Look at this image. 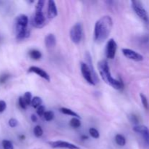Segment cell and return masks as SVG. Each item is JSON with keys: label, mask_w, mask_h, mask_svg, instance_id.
<instances>
[{"label": "cell", "mask_w": 149, "mask_h": 149, "mask_svg": "<svg viewBox=\"0 0 149 149\" xmlns=\"http://www.w3.org/2000/svg\"><path fill=\"white\" fill-rule=\"evenodd\" d=\"M48 17L50 19L54 18L58 15V10H57L56 4L53 0L48 1V8H47Z\"/></svg>", "instance_id": "4fadbf2b"}, {"label": "cell", "mask_w": 149, "mask_h": 149, "mask_svg": "<svg viewBox=\"0 0 149 149\" xmlns=\"http://www.w3.org/2000/svg\"><path fill=\"white\" fill-rule=\"evenodd\" d=\"M7 108V103L4 100H0V113H2Z\"/></svg>", "instance_id": "f546056e"}, {"label": "cell", "mask_w": 149, "mask_h": 149, "mask_svg": "<svg viewBox=\"0 0 149 149\" xmlns=\"http://www.w3.org/2000/svg\"><path fill=\"white\" fill-rule=\"evenodd\" d=\"M28 72L29 73H33V74H37L38 76H39L40 77H42V79L46 80L47 81H50V77H49V74L46 72L44 69L39 68L37 66H31L30 68L28 69Z\"/></svg>", "instance_id": "7c38bea8"}, {"label": "cell", "mask_w": 149, "mask_h": 149, "mask_svg": "<svg viewBox=\"0 0 149 149\" xmlns=\"http://www.w3.org/2000/svg\"><path fill=\"white\" fill-rule=\"evenodd\" d=\"M122 51L125 57H126L128 59L132 60V61H142L143 60V57L142 55L135 52V51L132 50V49H127V48H123Z\"/></svg>", "instance_id": "30bf717a"}, {"label": "cell", "mask_w": 149, "mask_h": 149, "mask_svg": "<svg viewBox=\"0 0 149 149\" xmlns=\"http://www.w3.org/2000/svg\"><path fill=\"white\" fill-rule=\"evenodd\" d=\"M31 121L33 122H37V120H38L37 116H36V115H34V114L31 115Z\"/></svg>", "instance_id": "d6a6232c"}, {"label": "cell", "mask_w": 149, "mask_h": 149, "mask_svg": "<svg viewBox=\"0 0 149 149\" xmlns=\"http://www.w3.org/2000/svg\"><path fill=\"white\" fill-rule=\"evenodd\" d=\"M42 98L38 97V96H35V97H33V98H32L31 105L32 107L34 108V109H38L39 106H42Z\"/></svg>", "instance_id": "e0dca14e"}, {"label": "cell", "mask_w": 149, "mask_h": 149, "mask_svg": "<svg viewBox=\"0 0 149 149\" xmlns=\"http://www.w3.org/2000/svg\"><path fill=\"white\" fill-rule=\"evenodd\" d=\"M45 43L47 47L49 48V49L55 47V45H56V38H55V35L53 33H49V34L45 36Z\"/></svg>", "instance_id": "5bb4252c"}, {"label": "cell", "mask_w": 149, "mask_h": 149, "mask_svg": "<svg viewBox=\"0 0 149 149\" xmlns=\"http://www.w3.org/2000/svg\"><path fill=\"white\" fill-rule=\"evenodd\" d=\"M89 133H90V135H91L93 138L97 139V138H100V133H99L97 130H96L95 128H90V129L89 130Z\"/></svg>", "instance_id": "cb8c5ba5"}, {"label": "cell", "mask_w": 149, "mask_h": 149, "mask_svg": "<svg viewBox=\"0 0 149 149\" xmlns=\"http://www.w3.org/2000/svg\"><path fill=\"white\" fill-rule=\"evenodd\" d=\"M45 112H46L45 111V107L44 106H39L37 109V111H36V113L39 116H43Z\"/></svg>", "instance_id": "83f0119b"}, {"label": "cell", "mask_w": 149, "mask_h": 149, "mask_svg": "<svg viewBox=\"0 0 149 149\" xmlns=\"http://www.w3.org/2000/svg\"><path fill=\"white\" fill-rule=\"evenodd\" d=\"M23 99H24L25 102L26 103L27 106L30 105L31 103V100H32V95H31V93L30 92H26V93L24 94L23 95Z\"/></svg>", "instance_id": "603a6c76"}, {"label": "cell", "mask_w": 149, "mask_h": 149, "mask_svg": "<svg viewBox=\"0 0 149 149\" xmlns=\"http://www.w3.org/2000/svg\"><path fill=\"white\" fill-rule=\"evenodd\" d=\"M29 55L31 59L35 60V61H38V60H39L42 56V52H41L39 50H38V49H31V50H29Z\"/></svg>", "instance_id": "9a60e30c"}, {"label": "cell", "mask_w": 149, "mask_h": 149, "mask_svg": "<svg viewBox=\"0 0 149 149\" xmlns=\"http://www.w3.org/2000/svg\"><path fill=\"white\" fill-rule=\"evenodd\" d=\"M70 126L73 128H79L80 126H81V121L78 119V118L74 117L71 119L70 121Z\"/></svg>", "instance_id": "d6986e66"}, {"label": "cell", "mask_w": 149, "mask_h": 149, "mask_svg": "<svg viewBox=\"0 0 149 149\" xmlns=\"http://www.w3.org/2000/svg\"><path fill=\"white\" fill-rule=\"evenodd\" d=\"M49 145L53 148H67V149H80V148L71 143L63 141H50L48 142Z\"/></svg>", "instance_id": "ba28073f"}, {"label": "cell", "mask_w": 149, "mask_h": 149, "mask_svg": "<svg viewBox=\"0 0 149 149\" xmlns=\"http://www.w3.org/2000/svg\"><path fill=\"white\" fill-rule=\"evenodd\" d=\"M10 77V75L8 74H4V75H2L1 77H0V83H4Z\"/></svg>", "instance_id": "1f68e13d"}, {"label": "cell", "mask_w": 149, "mask_h": 149, "mask_svg": "<svg viewBox=\"0 0 149 149\" xmlns=\"http://www.w3.org/2000/svg\"><path fill=\"white\" fill-rule=\"evenodd\" d=\"M28 24H29V18L24 14H20L16 17L15 25H16V33L21 32L23 31L26 30Z\"/></svg>", "instance_id": "5b68a950"}, {"label": "cell", "mask_w": 149, "mask_h": 149, "mask_svg": "<svg viewBox=\"0 0 149 149\" xmlns=\"http://www.w3.org/2000/svg\"><path fill=\"white\" fill-rule=\"evenodd\" d=\"M117 50V44L113 39H110L106 44V55L109 59H113Z\"/></svg>", "instance_id": "8992f818"}, {"label": "cell", "mask_w": 149, "mask_h": 149, "mask_svg": "<svg viewBox=\"0 0 149 149\" xmlns=\"http://www.w3.org/2000/svg\"><path fill=\"white\" fill-rule=\"evenodd\" d=\"M18 103H19V106H20V108L23 109H26L27 108V104L25 102L24 99H23V97H20L18 99Z\"/></svg>", "instance_id": "4316f807"}, {"label": "cell", "mask_w": 149, "mask_h": 149, "mask_svg": "<svg viewBox=\"0 0 149 149\" xmlns=\"http://www.w3.org/2000/svg\"><path fill=\"white\" fill-rule=\"evenodd\" d=\"M33 134L36 138H40L43 135V130L39 125H36L33 129Z\"/></svg>", "instance_id": "ffe728a7"}, {"label": "cell", "mask_w": 149, "mask_h": 149, "mask_svg": "<svg viewBox=\"0 0 149 149\" xmlns=\"http://www.w3.org/2000/svg\"><path fill=\"white\" fill-rule=\"evenodd\" d=\"M99 74L102 79L107 84L111 86L115 90H122L124 87V84L122 80H117L113 78L110 71L109 63L106 60H102L97 63Z\"/></svg>", "instance_id": "7a4b0ae2"}, {"label": "cell", "mask_w": 149, "mask_h": 149, "mask_svg": "<svg viewBox=\"0 0 149 149\" xmlns=\"http://www.w3.org/2000/svg\"><path fill=\"white\" fill-rule=\"evenodd\" d=\"M81 71L83 77L87 81V82H88L91 85H95V82L94 79L93 78V74H92L91 70H90V67L88 66L87 63L83 62L81 63Z\"/></svg>", "instance_id": "52a82bcc"}, {"label": "cell", "mask_w": 149, "mask_h": 149, "mask_svg": "<svg viewBox=\"0 0 149 149\" xmlns=\"http://www.w3.org/2000/svg\"><path fill=\"white\" fill-rule=\"evenodd\" d=\"M81 140H82V141H86V140L88 139V137H87V135H81Z\"/></svg>", "instance_id": "836d02e7"}, {"label": "cell", "mask_w": 149, "mask_h": 149, "mask_svg": "<svg viewBox=\"0 0 149 149\" xmlns=\"http://www.w3.org/2000/svg\"><path fill=\"white\" fill-rule=\"evenodd\" d=\"M8 123L10 127H15L17 125V121L15 119H14V118H12V119H10L9 120Z\"/></svg>", "instance_id": "f1b7e54d"}, {"label": "cell", "mask_w": 149, "mask_h": 149, "mask_svg": "<svg viewBox=\"0 0 149 149\" xmlns=\"http://www.w3.org/2000/svg\"><path fill=\"white\" fill-rule=\"evenodd\" d=\"M140 96H141V102H142L143 107L145 108V109H146V110H148L149 106H148V100H147V97H146L145 95L142 94V93L140 95Z\"/></svg>", "instance_id": "d4e9b609"}, {"label": "cell", "mask_w": 149, "mask_h": 149, "mask_svg": "<svg viewBox=\"0 0 149 149\" xmlns=\"http://www.w3.org/2000/svg\"><path fill=\"white\" fill-rule=\"evenodd\" d=\"M3 149H14V146L11 141L8 140H4L2 141Z\"/></svg>", "instance_id": "7402d4cb"}, {"label": "cell", "mask_w": 149, "mask_h": 149, "mask_svg": "<svg viewBox=\"0 0 149 149\" xmlns=\"http://www.w3.org/2000/svg\"><path fill=\"white\" fill-rule=\"evenodd\" d=\"M60 111H61L62 113H63V114L69 115V116H74V117L78 118V119H79L80 118V116H79L78 113L74 112V111H72L71 109H67V108H61V109H60Z\"/></svg>", "instance_id": "2e32d148"}, {"label": "cell", "mask_w": 149, "mask_h": 149, "mask_svg": "<svg viewBox=\"0 0 149 149\" xmlns=\"http://www.w3.org/2000/svg\"><path fill=\"white\" fill-rule=\"evenodd\" d=\"M45 21H46V18L44 15L42 10H36L35 15L33 19V26L36 28L41 29L45 25Z\"/></svg>", "instance_id": "8fae6325"}, {"label": "cell", "mask_w": 149, "mask_h": 149, "mask_svg": "<svg viewBox=\"0 0 149 149\" xmlns=\"http://www.w3.org/2000/svg\"><path fill=\"white\" fill-rule=\"evenodd\" d=\"M133 130L137 133L142 135L144 143L147 146L149 147V129L144 125H136L133 127Z\"/></svg>", "instance_id": "9c48e42d"}, {"label": "cell", "mask_w": 149, "mask_h": 149, "mask_svg": "<svg viewBox=\"0 0 149 149\" xmlns=\"http://www.w3.org/2000/svg\"><path fill=\"white\" fill-rule=\"evenodd\" d=\"M45 1L44 0H39L37 1L36 5V10H43V7L45 6Z\"/></svg>", "instance_id": "484cf974"}, {"label": "cell", "mask_w": 149, "mask_h": 149, "mask_svg": "<svg viewBox=\"0 0 149 149\" xmlns=\"http://www.w3.org/2000/svg\"><path fill=\"white\" fill-rule=\"evenodd\" d=\"M130 121L134 124H138V116H135V115L132 114V116H130Z\"/></svg>", "instance_id": "4dcf8cb0"}, {"label": "cell", "mask_w": 149, "mask_h": 149, "mask_svg": "<svg viewBox=\"0 0 149 149\" xmlns=\"http://www.w3.org/2000/svg\"><path fill=\"white\" fill-rule=\"evenodd\" d=\"M115 141H116V144L119 145V146H124L126 144V139L124 137V135H120V134H117L115 136Z\"/></svg>", "instance_id": "ac0fdd59"}, {"label": "cell", "mask_w": 149, "mask_h": 149, "mask_svg": "<svg viewBox=\"0 0 149 149\" xmlns=\"http://www.w3.org/2000/svg\"><path fill=\"white\" fill-rule=\"evenodd\" d=\"M19 138H20L21 141H23V140L25 139V136H24V135H20V136L19 137Z\"/></svg>", "instance_id": "e575fe53"}, {"label": "cell", "mask_w": 149, "mask_h": 149, "mask_svg": "<svg viewBox=\"0 0 149 149\" xmlns=\"http://www.w3.org/2000/svg\"><path fill=\"white\" fill-rule=\"evenodd\" d=\"M44 119H45L47 122H50L52 119H54V116H55V114H54V112L51 111H46L44 114Z\"/></svg>", "instance_id": "44dd1931"}, {"label": "cell", "mask_w": 149, "mask_h": 149, "mask_svg": "<svg viewBox=\"0 0 149 149\" xmlns=\"http://www.w3.org/2000/svg\"><path fill=\"white\" fill-rule=\"evenodd\" d=\"M83 28L80 23H77L72 26L70 31V38L73 43L78 45L80 43L82 38Z\"/></svg>", "instance_id": "3957f363"}, {"label": "cell", "mask_w": 149, "mask_h": 149, "mask_svg": "<svg viewBox=\"0 0 149 149\" xmlns=\"http://www.w3.org/2000/svg\"><path fill=\"white\" fill-rule=\"evenodd\" d=\"M113 27V20L109 15L100 17L95 23L94 29V39L97 42H104L109 37Z\"/></svg>", "instance_id": "6da1fadb"}, {"label": "cell", "mask_w": 149, "mask_h": 149, "mask_svg": "<svg viewBox=\"0 0 149 149\" xmlns=\"http://www.w3.org/2000/svg\"><path fill=\"white\" fill-rule=\"evenodd\" d=\"M131 4L135 14L146 23L148 22V15L146 10L144 9L142 3L140 1H131Z\"/></svg>", "instance_id": "277c9868"}]
</instances>
